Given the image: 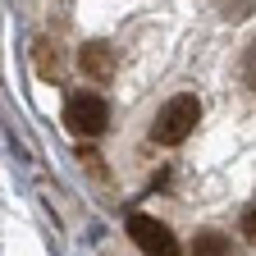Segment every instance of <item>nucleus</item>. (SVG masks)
<instances>
[{"label": "nucleus", "mask_w": 256, "mask_h": 256, "mask_svg": "<svg viewBox=\"0 0 256 256\" xmlns=\"http://www.w3.org/2000/svg\"><path fill=\"white\" fill-rule=\"evenodd\" d=\"M197 119H202V101H197L192 92H178V96H170V101L160 106V114H156V124H151V142L178 146V142H188L192 128H197Z\"/></svg>", "instance_id": "nucleus-1"}, {"label": "nucleus", "mask_w": 256, "mask_h": 256, "mask_svg": "<svg viewBox=\"0 0 256 256\" xmlns=\"http://www.w3.org/2000/svg\"><path fill=\"white\" fill-rule=\"evenodd\" d=\"M192 256H234V242L220 229H202L197 238H192Z\"/></svg>", "instance_id": "nucleus-5"}, {"label": "nucleus", "mask_w": 256, "mask_h": 256, "mask_svg": "<svg viewBox=\"0 0 256 256\" xmlns=\"http://www.w3.org/2000/svg\"><path fill=\"white\" fill-rule=\"evenodd\" d=\"M242 238H247V242H256V202H247V206H242Z\"/></svg>", "instance_id": "nucleus-8"}, {"label": "nucleus", "mask_w": 256, "mask_h": 256, "mask_svg": "<svg viewBox=\"0 0 256 256\" xmlns=\"http://www.w3.org/2000/svg\"><path fill=\"white\" fill-rule=\"evenodd\" d=\"M78 64H82V74H87L92 82H110L114 69H119V50H114L110 42H87V46L78 50Z\"/></svg>", "instance_id": "nucleus-4"}, {"label": "nucleus", "mask_w": 256, "mask_h": 256, "mask_svg": "<svg viewBox=\"0 0 256 256\" xmlns=\"http://www.w3.org/2000/svg\"><path fill=\"white\" fill-rule=\"evenodd\" d=\"M242 82H247V92L256 96V37H252L247 50H242Z\"/></svg>", "instance_id": "nucleus-7"}, {"label": "nucleus", "mask_w": 256, "mask_h": 256, "mask_svg": "<svg viewBox=\"0 0 256 256\" xmlns=\"http://www.w3.org/2000/svg\"><path fill=\"white\" fill-rule=\"evenodd\" d=\"M210 5H215L224 18H247V14L256 10V0H210Z\"/></svg>", "instance_id": "nucleus-6"}, {"label": "nucleus", "mask_w": 256, "mask_h": 256, "mask_svg": "<svg viewBox=\"0 0 256 256\" xmlns=\"http://www.w3.org/2000/svg\"><path fill=\"white\" fill-rule=\"evenodd\" d=\"M128 234H133V242L146 256H178V242L170 234V224H160L151 215H133V220H128Z\"/></svg>", "instance_id": "nucleus-3"}, {"label": "nucleus", "mask_w": 256, "mask_h": 256, "mask_svg": "<svg viewBox=\"0 0 256 256\" xmlns=\"http://www.w3.org/2000/svg\"><path fill=\"white\" fill-rule=\"evenodd\" d=\"M106 124H110L106 96H96V92H69V101H64V128H69L74 138H101Z\"/></svg>", "instance_id": "nucleus-2"}]
</instances>
